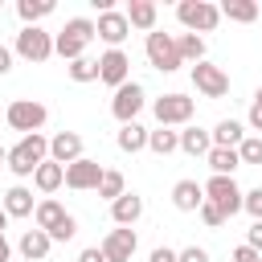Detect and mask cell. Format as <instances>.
Listing matches in <instances>:
<instances>
[{
    "mask_svg": "<svg viewBox=\"0 0 262 262\" xmlns=\"http://www.w3.org/2000/svg\"><path fill=\"white\" fill-rule=\"evenodd\" d=\"M45 156H49V139L41 135V131H33V135H20V143L16 147H8V172L12 176H33L37 172V164H45Z\"/></svg>",
    "mask_w": 262,
    "mask_h": 262,
    "instance_id": "1",
    "label": "cell"
},
{
    "mask_svg": "<svg viewBox=\"0 0 262 262\" xmlns=\"http://www.w3.org/2000/svg\"><path fill=\"white\" fill-rule=\"evenodd\" d=\"M90 41H94V20H90V16H74V20H66V29L53 37V53H61L66 61H78Z\"/></svg>",
    "mask_w": 262,
    "mask_h": 262,
    "instance_id": "2",
    "label": "cell"
},
{
    "mask_svg": "<svg viewBox=\"0 0 262 262\" xmlns=\"http://www.w3.org/2000/svg\"><path fill=\"white\" fill-rule=\"evenodd\" d=\"M176 20L188 29V33H213L217 29V20H221V12H217V4H209V0H180L176 4Z\"/></svg>",
    "mask_w": 262,
    "mask_h": 262,
    "instance_id": "3",
    "label": "cell"
},
{
    "mask_svg": "<svg viewBox=\"0 0 262 262\" xmlns=\"http://www.w3.org/2000/svg\"><path fill=\"white\" fill-rule=\"evenodd\" d=\"M143 53H147V61H151L160 74H172V70H180V66H184V61H180V53H176V37H172V33H160V29H151V33H147Z\"/></svg>",
    "mask_w": 262,
    "mask_h": 262,
    "instance_id": "4",
    "label": "cell"
},
{
    "mask_svg": "<svg viewBox=\"0 0 262 262\" xmlns=\"http://www.w3.org/2000/svg\"><path fill=\"white\" fill-rule=\"evenodd\" d=\"M4 119H8V127H12V131H25V135H33V131H41V127H45L49 111H45L37 98H12Z\"/></svg>",
    "mask_w": 262,
    "mask_h": 262,
    "instance_id": "5",
    "label": "cell"
},
{
    "mask_svg": "<svg viewBox=\"0 0 262 262\" xmlns=\"http://www.w3.org/2000/svg\"><path fill=\"white\" fill-rule=\"evenodd\" d=\"M201 188H205V201H213L225 213V221L233 213H242V188H237L233 176H209V184H201Z\"/></svg>",
    "mask_w": 262,
    "mask_h": 262,
    "instance_id": "6",
    "label": "cell"
},
{
    "mask_svg": "<svg viewBox=\"0 0 262 262\" xmlns=\"http://www.w3.org/2000/svg\"><path fill=\"white\" fill-rule=\"evenodd\" d=\"M16 53H20L25 61H49V57H53V33H45V29H37V25H25V29L16 33Z\"/></svg>",
    "mask_w": 262,
    "mask_h": 262,
    "instance_id": "7",
    "label": "cell"
},
{
    "mask_svg": "<svg viewBox=\"0 0 262 262\" xmlns=\"http://www.w3.org/2000/svg\"><path fill=\"white\" fill-rule=\"evenodd\" d=\"M151 111H156L160 127H180V123H188V119H192L196 102H192L188 94H160V98L151 102Z\"/></svg>",
    "mask_w": 262,
    "mask_h": 262,
    "instance_id": "8",
    "label": "cell"
},
{
    "mask_svg": "<svg viewBox=\"0 0 262 262\" xmlns=\"http://www.w3.org/2000/svg\"><path fill=\"white\" fill-rule=\"evenodd\" d=\"M192 86H196L205 98H225V94H229V74H225L221 66L196 61V66H192Z\"/></svg>",
    "mask_w": 262,
    "mask_h": 262,
    "instance_id": "9",
    "label": "cell"
},
{
    "mask_svg": "<svg viewBox=\"0 0 262 262\" xmlns=\"http://www.w3.org/2000/svg\"><path fill=\"white\" fill-rule=\"evenodd\" d=\"M143 86L139 82H123L119 90H115V98H111V115L119 119V123H135V115L143 111Z\"/></svg>",
    "mask_w": 262,
    "mask_h": 262,
    "instance_id": "10",
    "label": "cell"
},
{
    "mask_svg": "<svg viewBox=\"0 0 262 262\" xmlns=\"http://www.w3.org/2000/svg\"><path fill=\"white\" fill-rule=\"evenodd\" d=\"M102 164L98 160H90V156H82V160H74V164H66V188H74V192H90V188H98V180H102Z\"/></svg>",
    "mask_w": 262,
    "mask_h": 262,
    "instance_id": "11",
    "label": "cell"
},
{
    "mask_svg": "<svg viewBox=\"0 0 262 262\" xmlns=\"http://www.w3.org/2000/svg\"><path fill=\"white\" fill-rule=\"evenodd\" d=\"M135 246H139V237H135V229H127V225H119V229H111L106 237H102V258L106 262H131L135 258Z\"/></svg>",
    "mask_w": 262,
    "mask_h": 262,
    "instance_id": "12",
    "label": "cell"
},
{
    "mask_svg": "<svg viewBox=\"0 0 262 262\" xmlns=\"http://www.w3.org/2000/svg\"><path fill=\"white\" fill-rule=\"evenodd\" d=\"M98 82H106V86H123V82H131V57L123 53V49H106L102 57H98Z\"/></svg>",
    "mask_w": 262,
    "mask_h": 262,
    "instance_id": "13",
    "label": "cell"
},
{
    "mask_svg": "<svg viewBox=\"0 0 262 262\" xmlns=\"http://www.w3.org/2000/svg\"><path fill=\"white\" fill-rule=\"evenodd\" d=\"M127 33H131V25H127L123 12H115V8H111V12H98V20H94V37H102L111 49H119Z\"/></svg>",
    "mask_w": 262,
    "mask_h": 262,
    "instance_id": "14",
    "label": "cell"
},
{
    "mask_svg": "<svg viewBox=\"0 0 262 262\" xmlns=\"http://www.w3.org/2000/svg\"><path fill=\"white\" fill-rule=\"evenodd\" d=\"M49 160L53 164H74V160H82V135L78 131H57L53 139H49Z\"/></svg>",
    "mask_w": 262,
    "mask_h": 262,
    "instance_id": "15",
    "label": "cell"
},
{
    "mask_svg": "<svg viewBox=\"0 0 262 262\" xmlns=\"http://www.w3.org/2000/svg\"><path fill=\"white\" fill-rule=\"evenodd\" d=\"M172 205H176L180 213H196V209L205 205V188H201L196 180H176V184H172Z\"/></svg>",
    "mask_w": 262,
    "mask_h": 262,
    "instance_id": "16",
    "label": "cell"
},
{
    "mask_svg": "<svg viewBox=\"0 0 262 262\" xmlns=\"http://www.w3.org/2000/svg\"><path fill=\"white\" fill-rule=\"evenodd\" d=\"M111 217H115V225H135L139 217H143V196L139 192H123L119 201H111Z\"/></svg>",
    "mask_w": 262,
    "mask_h": 262,
    "instance_id": "17",
    "label": "cell"
},
{
    "mask_svg": "<svg viewBox=\"0 0 262 262\" xmlns=\"http://www.w3.org/2000/svg\"><path fill=\"white\" fill-rule=\"evenodd\" d=\"M37 205H33V192L25 188V184H12L8 192H4V213L8 217H29Z\"/></svg>",
    "mask_w": 262,
    "mask_h": 262,
    "instance_id": "18",
    "label": "cell"
},
{
    "mask_svg": "<svg viewBox=\"0 0 262 262\" xmlns=\"http://www.w3.org/2000/svg\"><path fill=\"white\" fill-rule=\"evenodd\" d=\"M49 246H53V242H49L45 229H25V233H20V254H25L29 262H41V258L49 254Z\"/></svg>",
    "mask_w": 262,
    "mask_h": 262,
    "instance_id": "19",
    "label": "cell"
},
{
    "mask_svg": "<svg viewBox=\"0 0 262 262\" xmlns=\"http://www.w3.org/2000/svg\"><path fill=\"white\" fill-rule=\"evenodd\" d=\"M217 12L229 16V20H237V25H254L258 20V0H221Z\"/></svg>",
    "mask_w": 262,
    "mask_h": 262,
    "instance_id": "20",
    "label": "cell"
},
{
    "mask_svg": "<svg viewBox=\"0 0 262 262\" xmlns=\"http://www.w3.org/2000/svg\"><path fill=\"white\" fill-rule=\"evenodd\" d=\"M209 139H213V147H237V143L246 139V131H242L237 119H221V123L209 131Z\"/></svg>",
    "mask_w": 262,
    "mask_h": 262,
    "instance_id": "21",
    "label": "cell"
},
{
    "mask_svg": "<svg viewBox=\"0 0 262 262\" xmlns=\"http://www.w3.org/2000/svg\"><path fill=\"white\" fill-rule=\"evenodd\" d=\"M115 143H119V151H143L147 147V127H139V123H123L119 127V135H115Z\"/></svg>",
    "mask_w": 262,
    "mask_h": 262,
    "instance_id": "22",
    "label": "cell"
},
{
    "mask_svg": "<svg viewBox=\"0 0 262 262\" xmlns=\"http://www.w3.org/2000/svg\"><path fill=\"white\" fill-rule=\"evenodd\" d=\"M209 168H213V176H233V168H242V160H237V147H209Z\"/></svg>",
    "mask_w": 262,
    "mask_h": 262,
    "instance_id": "23",
    "label": "cell"
},
{
    "mask_svg": "<svg viewBox=\"0 0 262 262\" xmlns=\"http://www.w3.org/2000/svg\"><path fill=\"white\" fill-rule=\"evenodd\" d=\"M33 184H37L41 192H53V188H61V184H66V168H61V164H53V160H45V164H37Z\"/></svg>",
    "mask_w": 262,
    "mask_h": 262,
    "instance_id": "24",
    "label": "cell"
},
{
    "mask_svg": "<svg viewBox=\"0 0 262 262\" xmlns=\"http://www.w3.org/2000/svg\"><path fill=\"white\" fill-rule=\"evenodd\" d=\"M123 16H127V25H135V29H147V33L156 29V4H151V0H131Z\"/></svg>",
    "mask_w": 262,
    "mask_h": 262,
    "instance_id": "25",
    "label": "cell"
},
{
    "mask_svg": "<svg viewBox=\"0 0 262 262\" xmlns=\"http://www.w3.org/2000/svg\"><path fill=\"white\" fill-rule=\"evenodd\" d=\"M147 147H151L156 156H172V151H180V131L156 127V131H147Z\"/></svg>",
    "mask_w": 262,
    "mask_h": 262,
    "instance_id": "26",
    "label": "cell"
},
{
    "mask_svg": "<svg viewBox=\"0 0 262 262\" xmlns=\"http://www.w3.org/2000/svg\"><path fill=\"white\" fill-rule=\"evenodd\" d=\"M176 53H180V61H205V37H196V33H180L176 37Z\"/></svg>",
    "mask_w": 262,
    "mask_h": 262,
    "instance_id": "27",
    "label": "cell"
},
{
    "mask_svg": "<svg viewBox=\"0 0 262 262\" xmlns=\"http://www.w3.org/2000/svg\"><path fill=\"white\" fill-rule=\"evenodd\" d=\"M209 147H213L209 131H201V127L180 131V151H188V156H209Z\"/></svg>",
    "mask_w": 262,
    "mask_h": 262,
    "instance_id": "28",
    "label": "cell"
},
{
    "mask_svg": "<svg viewBox=\"0 0 262 262\" xmlns=\"http://www.w3.org/2000/svg\"><path fill=\"white\" fill-rule=\"evenodd\" d=\"M61 217H66V209H61L57 201H37V209H33V221H37V229H45V233H49Z\"/></svg>",
    "mask_w": 262,
    "mask_h": 262,
    "instance_id": "29",
    "label": "cell"
},
{
    "mask_svg": "<svg viewBox=\"0 0 262 262\" xmlns=\"http://www.w3.org/2000/svg\"><path fill=\"white\" fill-rule=\"evenodd\" d=\"M16 12H20V20H25V25H37L41 16H49V12H53V0H16Z\"/></svg>",
    "mask_w": 262,
    "mask_h": 262,
    "instance_id": "30",
    "label": "cell"
},
{
    "mask_svg": "<svg viewBox=\"0 0 262 262\" xmlns=\"http://www.w3.org/2000/svg\"><path fill=\"white\" fill-rule=\"evenodd\" d=\"M98 196H106V201H119L123 192H127V180H123V172H102V180H98V188H94Z\"/></svg>",
    "mask_w": 262,
    "mask_h": 262,
    "instance_id": "31",
    "label": "cell"
},
{
    "mask_svg": "<svg viewBox=\"0 0 262 262\" xmlns=\"http://www.w3.org/2000/svg\"><path fill=\"white\" fill-rule=\"evenodd\" d=\"M66 74H70L74 82H94V78H98V61L78 57V61H70V66H66Z\"/></svg>",
    "mask_w": 262,
    "mask_h": 262,
    "instance_id": "32",
    "label": "cell"
},
{
    "mask_svg": "<svg viewBox=\"0 0 262 262\" xmlns=\"http://www.w3.org/2000/svg\"><path fill=\"white\" fill-rule=\"evenodd\" d=\"M237 160L242 164H262V135H246L237 143Z\"/></svg>",
    "mask_w": 262,
    "mask_h": 262,
    "instance_id": "33",
    "label": "cell"
},
{
    "mask_svg": "<svg viewBox=\"0 0 262 262\" xmlns=\"http://www.w3.org/2000/svg\"><path fill=\"white\" fill-rule=\"evenodd\" d=\"M74 233H78V221H74V217L66 213V217H61V221H57V225L49 229V242H70Z\"/></svg>",
    "mask_w": 262,
    "mask_h": 262,
    "instance_id": "34",
    "label": "cell"
},
{
    "mask_svg": "<svg viewBox=\"0 0 262 262\" xmlns=\"http://www.w3.org/2000/svg\"><path fill=\"white\" fill-rule=\"evenodd\" d=\"M196 213H201V221H205L209 229H221V225H225V213H221V209H217L213 201H205V205H201Z\"/></svg>",
    "mask_w": 262,
    "mask_h": 262,
    "instance_id": "35",
    "label": "cell"
},
{
    "mask_svg": "<svg viewBox=\"0 0 262 262\" xmlns=\"http://www.w3.org/2000/svg\"><path fill=\"white\" fill-rule=\"evenodd\" d=\"M242 209H246L254 221H262V188H250V192H242Z\"/></svg>",
    "mask_w": 262,
    "mask_h": 262,
    "instance_id": "36",
    "label": "cell"
},
{
    "mask_svg": "<svg viewBox=\"0 0 262 262\" xmlns=\"http://www.w3.org/2000/svg\"><path fill=\"white\" fill-rule=\"evenodd\" d=\"M176 262H209V254L201 246H188V250H176Z\"/></svg>",
    "mask_w": 262,
    "mask_h": 262,
    "instance_id": "37",
    "label": "cell"
},
{
    "mask_svg": "<svg viewBox=\"0 0 262 262\" xmlns=\"http://www.w3.org/2000/svg\"><path fill=\"white\" fill-rule=\"evenodd\" d=\"M246 246H250L254 254H262V221H254V225H250V233H246Z\"/></svg>",
    "mask_w": 262,
    "mask_h": 262,
    "instance_id": "38",
    "label": "cell"
},
{
    "mask_svg": "<svg viewBox=\"0 0 262 262\" xmlns=\"http://www.w3.org/2000/svg\"><path fill=\"white\" fill-rule=\"evenodd\" d=\"M147 262H176V250H168V246H156Z\"/></svg>",
    "mask_w": 262,
    "mask_h": 262,
    "instance_id": "39",
    "label": "cell"
},
{
    "mask_svg": "<svg viewBox=\"0 0 262 262\" xmlns=\"http://www.w3.org/2000/svg\"><path fill=\"white\" fill-rule=\"evenodd\" d=\"M258 258H262V254H254L250 246H237V250H233V262H258Z\"/></svg>",
    "mask_w": 262,
    "mask_h": 262,
    "instance_id": "40",
    "label": "cell"
},
{
    "mask_svg": "<svg viewBox=\"0 0 262 262\" xmlns=\"http://www.w3.org/2000/svg\"><path fill=\"white\" fill-rule=\"evenodd\" d=\"M78 262H106V258H102V250H98V246H86V250L78 254Z\"/></svg>",
    "mask_w": 262,
    "mask_h": 262,
    "instance_id": "41",
    "label": "cell"
},
{
    "mask_svg": "<svg viewBox=\"0 0 262 262\" xmlns=\"http://www.w3.org/2000/svg\"><path fill=\"white\" fill-rule=\"evenodd\" d=\"M8 70H12V49H4V45H0V78H4Z\"/></svg>",
    "mask_w": 262,
    "mask_h": 262,
    "instance_id": "42",
    "label": "cell"
},
{
    "mask_svg": "<svg viewBox=\"0 0 262 262\" xmlns=\"http://www.w3.org/2000/svg\"><path fill=\"white\" fill-rule=\"evenodd\" d=\"M250 127H254V131H262V106H258V102L250 106Z\"/></svg>",
    "mask_w": 262,
    "mask_h": 262,
    "instance_id": "43",
    "label": "cell"
},
{
    "mask_svg": "<svg viewBox=\"0 0 262 262\" xmlns=\"http://www.w3.org/2000/svg\"><path fill=\"white\" fill-rule=\"evenodd\" d=\"M8 258H12V246H8V237L0 233V262H8Z\"/></svg>",
    "mask_w": 262,
    "mask_h": 262,
    "instance_id": "44",
    "label": "cell"
},
{
    "mask_svg": "<svg viewBox=\"0 0 262 262\" xmlns=\"http://www.w3.org/2000/svg\"><path fill=\"white\" fill-rule=\"evenodd\" d=\"M4 225H8V213H4V205H0V233H4Z\"/></svg>",
    "mask_w": 262,
    "mask_h": 262,
    "instance_id": "45",
    "label": "cell"
},
{
    "mask_svg": "<svg viewBox=\"0 0 262 262\" xmlns=\"http://www.w3.org/2000/svg\"><path fill=\"white\" fill-rule=\"evenodd\" d=\"M4 160H8V147H0V164H4Z\"/></svg>",
    "mask_w": 262,
    "mask_h": 262,
    "instance_id": "46",
    "label": "cell"
},
{
    "mask_svg": "<svg viewBox=\"0 0 262 262\" xmlns=\"http://www.w3.org/2000/svg\"><path fill=\"white\" fill-rule=\"evenodd\" d=\"M254 102H258V106H262V90H258V94H254Z\"/></svg>",
    "mask_w": 262,
    "mask_h": 262,
    "instance_id": "47",
    "label": "cell"
},
{
    "mask_svg": "<svg viewBox=\"0 0 262 262\" xmlns=\"http://www.w3.org/2000/svg\"><path fill=\"white\" fill-rule=\"evenodd\" d=\"M258 262H262V258H258Z\"/></svg>",
    "mask_w": 262,
    "mask_h": 262,
    "instance_id": "48",
    "label": "cell"
}]
</instances>
